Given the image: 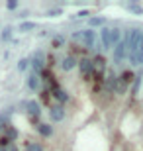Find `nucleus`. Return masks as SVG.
Wrapping results in <instances>:
<instances>
[{
	"label": "nucleus",
	"instance_id": "f257e3e1",
	"mask_svg": "<svg viewBox=\"0 0 143 151\" xmlns=\"http://www.w3.org/2000/svg\"><path fill=\"white\" fill-rule=\"evenodd\" d=\"M124 39L127 41V57H129V61L137 65V53H139V39H141V29H129Z\"/></svg>",
	"mask_w": 143,
	"mask_h": 151
},
{
	"label": "nucleus",
	"instance_id": "f03ea898",
	"mask_svg": "<svg viewBox=\"0 0 143 151\" xmlns=\"http://www.w3.org/2000/svg\"><path fill=\"white\" fill-rule=\"evenodd\" d=\"M73 41H80L84 47H94L96 43V32L94 29H83V32H77V34H73Z\"/></svg>",
	"mask_w": 143,
	"mask_h": 151
},
{
	"label": "nucleus",
	"instance_id": "7ed1b4c3",
	"mask_svg": "<svg viewBox=\"0 0 143 151\" xmlns=\"http://www.w3.org/2000/svg\"><path fill=\"white\" fill-rule=\"evenodd\" d=\"M127 57V41L121 39L120 43L114 47V63H121Z\"/></svg>",
	"mask_w": 143,
	"mask_h": 151
},
{
	"label": "nucleus",
	"instance_id": "20e7f679",
	"mask_svg": "<svg viewBox=\"0 0 143 151\" xmlns=\"http://www.w3.org/2000/svg\"><path fill=\"white\" fill-rule=\"evenodd\" d=\"M43 65H45V53L43 51H35V55L32 57V69L33 73H43Z\"/></svg>",
	"mask_w": 143,
	"mask_h": 151
},
{
	"label": "nucleus",
	"instance_id": "39448f33",
	"mask_svg": "<svg viewBox=\"0 0 143 151\" xmlns=\"http://www.w3.org/2000/svg\"><path fill=\"white\" fill-rule=\"evenodd\" d=\"M78 69H80L83 77H92L94 75V65H92L90 59H80L78 61Z\"/></svg>",
	"mask_w": 143,
	"mask_h": 151
},
{
	"label": "nucleus",
	"instance_id": "423d86ee",
	"mask_svg": "<svg viewBox=\"0 0 143 151\" xmlns=\"http://www.w3.org/2000/svg\"><path fill=\"white\" fill-rule=\"evenodd\" d=\"M100 37H102V45H104V49L114 47V41H112V28H102Z\"/></svg>",
	"mask_w": 143,
	"mask_h": 151
},
{
	"label": "nucleus",
	"instance_id": "0eeeda50",
	"mask_svg": "<svg viewBox=\"0 0 143 151\" xmlns=\"http://www.w3.org/2000/svg\"><path fill=\"white\" fill-rule=\"evenodd\" d=\"M26 112H28L33 120H37L39 114H41V108H39V104L35 100H28V102H26Z\"/></svg>",
	"mask_w": 143,
	"mask_h": 151
},
{
	"label": "nucleus",
	"instance_id": "6e6552de",
	"mask_svg": "<svg viewBox=\"0 0 143 151\" xmlns=\"http://www.w3.org/2000/svg\"><path fill=\"white\" fill-rule=\"evenodd\" d=\"M49 116H51V120H53V122H61V120H63V118H65V108L61 106H51L49 108Z\"/></svg>",
	"mask_w": 143,
	"mask_h": 151
},
{
	"label": "nucleus",
	"instance_id": "1a4fd4ad",
	"mask_svg": "<svg viewBox=\"0 0 143 151\" xmlns=\"http://www.w3.org/2000/svg\"><path fill=\"white\" fill-rule=\"evenodd\" d=\"M75 65H78V63L73 55H67L65 59L61 61V69H63V71H71V69H75Z\"/></svg>",
	"mask_w": 143,
	"mask_h": 151
},
{
	"label": "nucleus",
	"instance_id": "9d476101",
	"mask_svg": "<svg viewBox=\"0 0 143 151\" xmlns=\"http://www.w3.org/2000/svg\"><path fill=\"white\" fill-rule=\"evenodd\" d=\"M28 86H29L32 90H39V86H41L39 75H35V73H29V75H28Z\"/></svg>",
	"mask_w": 143,
	"mask_h": 151
},
{
	"label": "nucleus",
	"instance_id": "9b49d317",
	"mask_svg": "<svg viewBox=\"0 0 143 151\" xmlns=\"http://www.w3.org/2000/svg\"><path fill=\"white\" fill-rule=\"evenodd\" d=\"M2 137H4V139H8V141L12 143V141H14V139L18 137V129H16V128H12V126H8V128L4 129V134H2Z\"/></svg>",
	"mask_w": 143,
	"mask_h": 151
},
{
	"label": "nucleus",
	"instance_id": "f8f14e48",
	"mask_svg": "<svg viewBox=\"0 0 143 151\" xmlns=\"http://www.w3.org/2000/svg\"><path fill=\"white\" fill-rule=\"evenodd\" d=\"M53 98H55L57 102H61V104H63V102L69 100V94H67V92H65L63 88H59V86H57V88L53 90Z\"/></svg>",
	"mask_w": 143,
	"mask_h": 151
},
{
	"label": "nucleus",
	"instance_id": "ddd939ff",
	"mask_svg": "<svg viewBox=\"0 0 143 151\" xmlns=\"http://www.w3.org/2000/svg\"><path fill=\"white\" fill-rule=\"evenodd\" d=\"M133 78H135V75H133L132 71H124V73L120 75V83L124 84V86H129V83H133Z\"/></svg>",
	"mask_w": 143,
	"mask_h": 151
},
{
	"label": "nucleus",
	"instance_id": "4468645a",
	"mask_svg": "<svg viewBox=\"0 0 143 151\" xmlns=\"http://www.w3.org/2000/svg\"><path fill=\"white\" fill-rule=\"evenodd\" d=\"M37 132L43 135V137H51V135H53V128H51L49 124H37Z\"/></svg>",
	"mask_w": 143,
	"mask_h": 151
},
{
	"label": "nucleus",
	"instance_id": "2eb2a0df",
	"mask_svg": "<svg viewBox=\"0 0 143 151\" xmlns=\"http://www.w3.org/2000/svg\"><path fill=\"white\" fill-rule=\"evenodd\" d=\"M37 29V24L35 22H22L20 24V32H33Z\"/></svg>",
	"mask_w": 143,
	"mask_h": 151
},
{
	"label": "nucleus",
	"instance_id": "dca6fc26",
	"mask_svg": "<svg viewBox=\"0 0 143 151\" xmlns=\"http://www.w3.org/2000/svg\"><path fill=\"white\" fill-rule=\"evenodd\" d=\"M26 151H43V145L37 141H26Z\"/></svg>",
	"mask_w": 143,
	"mask_h": 151
},
{
	"label": "nucleus",
	"instance_id": "f3484780",
	"mask_svg": "<svg viewBox=\"0 0 143 151\" xmlns=\"http://www.w3.org/2000/svg\"><path fill=\"white\" fill-rule=\"evenodd\" d=\"M28 67H32V59H26V57H24V59L18 61V71H22V73H24Z\"/></svg>",
	"mask_w": 143,
	"mask_h": 151
},
{
	"label": "nucleus",
	"instance_id": "a211bd4d",
	"mask_svg": "<svg viewBox=\"0 0 143 151\" xmlns=\"http://www.w3.org/2000/svg\"><path fill=\"white\" fill-rule=\"evenodd\" d=\"M63 43H65V37H63V35H55V37H53V41H51V45H53L55 49L63 47Z\"/></svg>",
	"mask_w": 143,
	"mask_h": 151
},
{
	"label": "nucleus",
	"instance_id": "6ab92c4d",
	"mask_svg": "<svg viewBox=\"0 0 143 151\" xmlns=\"http://www.w3.org/2000/svg\"><path fill=\"white\" fill-rule=\"evenodd\" d=\"M106 24V20L104 18H90V26H92V28H100V26H104Z\"/></svg>",
	"mask_w": 143,
	"mask_h": 151
},
{
	"label": "nucleus",
	"instance_id": "aec40b11",
	"mask_svg": "<svg viewBox=\"0 0 143 151\" xmlns=\"http://www.w3.org/2000/svg\"><path fill=\"white\" fill-rule=\"evenodd\" d=\"M141 78H143V75H135V78H133V94H137L139 84H141Z\"/></svg>",
	"mask_w": 143,
	"mask_h": 151
},
{
	"label": "nucleus",
	"instance_id": "412c9836",
	"mask_svg": "<svg viewBox=\"0 0 143 151\" xmlns=\"http://www.w3.org/2000/svg\"><path fill=\"white\" fill-rule=\"evenodd\" d=\"M10 37H12V28L8 26V28L2 29V41H10Z\"/></svg>",
	"mask_w": 143,
	"mask_h": 151
},
{
	"label": "nucleus",
	"instance_id": "4be33fe9",
	"mask_svg": "<svg viewBox=\"0 0 143 151\" xmlns=\"http://www.w3.org/2000/svg\"><path fill=\"white\" fill-rule=\"evenodd\" d=\"M143 59V32H141V39H139V53H137V63H141Z\"/></svg>",
	"mask_w": 143,
	"mask_h": 151
},
{
	"label": "nucleus",
	"instance_id": "5701e85b",
	"mask_svg": "<svg viewBox=\"0 0 143 151\" xmlns=\"http://www.w3.org/2000/svg\"><path fill=\"white\" fill-rule=\"evenodd\" d=\"M127 8H129L132 12H135V14H141V12H143V8L137 6V4H127Z\"/></svg>",
	"mask_w": 143,
	"mask_h": 151
},
{
	"label": "nucleus",
	"instance_id": "b1692460",
	"mask_svg": "<svg viewBox=\"0 0 143 151\" xmlns=\"http://www.w3.org/2000/svg\"><path fill=\"white\" fill-rule=\"evenodd\" d=\"M6 8H8V10H16L18 2H16V0H8V2H6Z\"/></svg>",
	"mask_w": 143,
	"mask_h": 151
},
{
	"label": "nucleus",
	"instance_id": "393cba45",
	"mask_svg": "<svg viewBox=\"0 0 143 151\" xmlns=\"http://www.w3.org/2000/svg\"><path fill=\"white\" fill-rule=\"evenodd\" d=\"M47 16H49V18H55V16H61V10H57V8H53V10H47Z\"/></svg>",
	"mask_w": 143,
	"mask_h": 151
},
{
	"label": "nucleus",
	"instance_id": "a878e982",
	"mask_svg": "<svg viewBox=\"0 0 143 151\" xmlns=\"http://www.w3.org/2000/svg\"><path fill=\"white\" fill-rule=\"evenodd\" d=\"M88 14H90V12H88V10H80V12H78V14H77V18H86Z\"/></svg>",
	"mask_w": 143,
	"mask_h": 151
},
{
	"label": "nucleus",
	"instance_id": "bb28decb",
	"mask_svg": "<svg viewBox=\"0 0 143 151\" xmlns=\"http://www.w3.org/2000/svg\"><path fill=\"white\" fill-rule=\"evenodd\" d=\"M6 151H18V149H16V145H14V143H10V145L6 147Z\"/></svg>",
	"mask_w": 143,
	"mask_h": 151
},
{
	"label": "nucleus",
	"instance_id": "cd10ccee",
	"mask_svg": "<svg viewBox=\"0 0 143 151\" xmlns=\"http://www.w3.org/2000/svg\"><path fill=\"white\" fill-rule=\"evenodd\" d=\"M141 65H143V59H141Z\"/></svg>",
	"mask_w": 143,
	"mask_h": 151
}]
</instances>
